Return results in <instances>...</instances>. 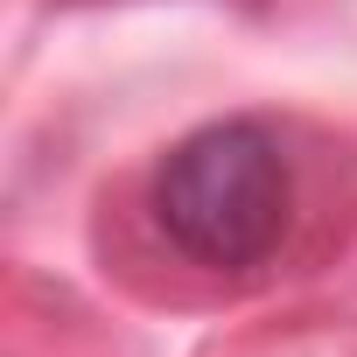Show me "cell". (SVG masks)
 Instances as JSON below:
<instances>
[{
    "instance_id": "obj_1",
    "label": "cell",
    "mask_w": 357,
    "mask_h": 357,
    "mask_svg": "<svg viewBox=\"0 0 357 357\" xmlns=\"http://www.w3.org/2000/svg\"><path fill=\"white\" fill-rule=\"evenodd\" d=\"M147 204L190 266L252 273L294 225V154L266 119H211L161 154Z\"/></svg>"
}]
</instances>
